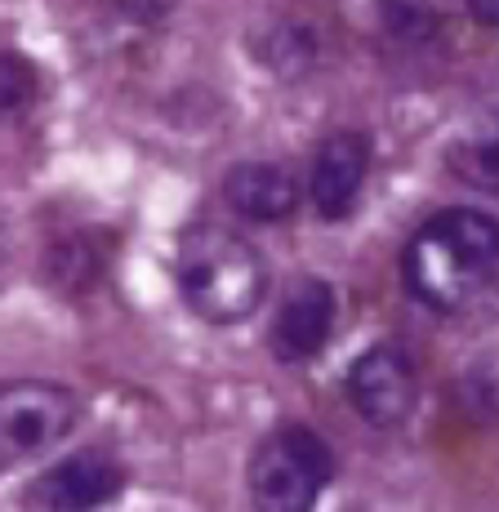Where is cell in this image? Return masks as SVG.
<instances>
[{
	"mask_svg": "<svg viewBox=\"0 0 499 512\" xmlns=\"http://www.w3.org/2000/svg\"><path fill=\"white\" fill-rule=\"evenodd\" d=\"M379 23L401 45H419L433 36L437 5L433 0H379Z\"/></svg>",
	"mask_w": 499,
	"mask_h": 512,
	"instance_id": "cell-10",
	"label": "cell"
},
{
	"mask_svg": "<svg viewBox=\"0 0 499 512\" xmlns=\"http://www.w3.org/2000/svg\"><path fill=\"white\" fill-rule=\"evenodd\" d=\"M468 14H473L482 27H495L499 23V0H468Z\"/></svg>",
	"mask_w": 499,
	"mask_h": 512,
	"instance_id": "cell-14",
	"label": "cell"
},
{
	"mask_svg": "<svg viewBox=\"0 0 499 512\" xmlns=\"http://www.w3.org/2000/svg\"><path fill=\"white\" fill-rule=\"evenodd\" d=\"M450 170L459 174L468 187L477 192H495L499 187V152L491 139H473V143H459L450 152Z\"/></svg>",
	"mask_w": 499,
	"mask_h": 512,
	"instance_id": "cell-11",
	"label": "cell"
},
{
	"mask_svg": "<svg viewBox=\"0 0 499 512\" xmlns=\"http://www.w3.org/2000/svg\"><path fill=\"white\" fill-rule=\"evenodd\" d=\"M406 285L433 312H468L499 272V232L482 210H442L406 245Z\"/></svg>",
	"mask_w": 499,
	"mask_h": 512,
	"instance_id": "cell-1",
	"label": "cell"
},
{
	"mask_svg": "<svg viewBox=\"0 0 499 512\" xmlns=\"http://www.w3.org/2000/svg\"><path fill=\"white\" fill-rule=\"evenodd\" d=\"M348 401L370 428H401L419 401L415 361L401 343H375L348 370Z\"/></svg>",
	"mask_w": 499,
	"mask_h": 512,
	"instance_id": "cell-6",
	"label": "cell"
},
{
	"mask_svg": "<svg viewBox=\"0 0 499 512\" xmlns=\"http://www.w3.org/2000/svg\"><path fill=\"white\" fill-rule=\"evenodd\" d=\"M223 196L237 214H246L254 223H281L299 210V183L286 165L268 161H246L237 170H228L223 179Z\"/></svg>",
	"mask_w": 499,
	"mask_h": 512,
	"instance_id": "cell-9",
	"label": "cell"
},
{
	"mask_svg": "<svg viewBox=\"0 0 499 512\" xmlns=\"http://www.w3.org/2000/svg\"><path fill=\"white\" fill-rule=\"evenodd\" d=\"M370 174V143L361 134H330L317 147L308 170V201L326 223H339L352 214L361 187Z\"/></svg>",
	"mask_w": 499,
	"mask_h": 512,
	"instance_id": "cell-8",
	"label": "cell"
},
{
	"mask_svg": "<svg viewBox=\"0 0 499 512\" xmlns=\"http://www.w3.org/2000/svg\"><path fill=\"white\" fill-rule=\"evenodd\" d=\"M330 330H335V290L326 281L303 277L286 290L268 326L272 357L286 366H303L330 343Z\"/></svg>",
	"mask_w": 499,
	"mask_h": 512,
	"instance_id": "cell-7",
	"label": "cell"
},
{
	"mask_svg": "<svg viewBox=\"0 0 499 512\" xmlns=\"http://www.w3.org/2000/svg\"><path fill=\"white\" fill-rule=\"evenodd\" d=\"M36 98V67L23 54H0V121L23 116Z\"/></svg>",
	"mask_w": 499,
	"mask_h": 512,
	"instance_id": "cell-12",
	"label": "cell"
},
{
	"mask_svg": "<svg viewBox=\"0 0 499 512\" xmlns=\"http://www.w3.org/2000/svg\"><path fill=\"white\" fill-rule=\"evenodd\" d=\"M174 5H179V0H125V14L139 18V23H156V18H165Z\"/></svg>",
	"mask_w": 499,
	"mask_h": 512,
	"instance_id": "cell-13",
	"label": "cell"
},
{
	"mask_svg": "<svg viewBox=\"0 0 499 512\" xmlns=\"http://www.w3.org/2000/svg\"><path fill=\"white\" fill-rule=\"evenodd\" d=\"M174 281L179 294L210 326H237L263 303L268 268L259 250L219 223H192L174 250Z\"/></svg>",
	"mask_w": 499,
	"mask_h": 512,
	"instance_id": "cell-2",
	"label": "cell"
},
{
	"mask_svg": "<svg viewBox=\"0 0 499 512\" xmlns=\"http://www.w3.org/2000/svg\"><path fill=\"white\" fill-rule=\"evenodd\" d=\"M125 490V468L103 450H76L45 472H36L23 490L27 512H99Z\"/></svg>",
	"mask_w": 499,
	"mask_h": 512,
	"instance_id": "cell-5",
	"label": "cell"
},
{
	"mask_svg": "<svg viewBox=\"0 0 499 512\" xmlns=\"http://www.w3.org/2000/svg\"><path fill=\"white\" fill-rule=\"evenodd\" d=\"M330 481H335V455L303 423L272 428L254 446L246 468L254 512H317Z\"/></svg>",
	"mask_w": 499,
	"mask_h": 512,
	"instance_id": "cell-3",
	"label": "cell"
},
{
	"mask_svg": "<svg viewBox=\"0 0 499 512\" xmlns=\"http://www.w3.org/2000/svg\"><path fill=\"white\" fill-rule=\"evenodd\" d=\"M76 423V397L50 379L0 383V472L54 450Z\"/></svg>",
	"mask_w": 499,
	"mask_h": 512,
	"instance_id": "cell-4",
	"label": "cell"
}]
</instances>
